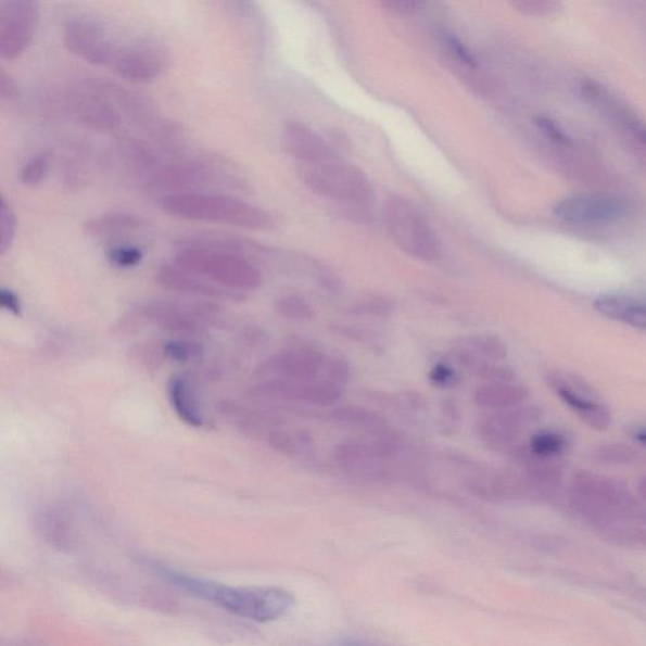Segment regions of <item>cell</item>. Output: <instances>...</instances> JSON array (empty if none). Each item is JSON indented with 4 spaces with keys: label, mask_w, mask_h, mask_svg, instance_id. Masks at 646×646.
<instances>
[{
    "label": "cell",
    "mask_w": 646,
    "mask_h": 646,
    "mask_svg": "<svg viewBox=\"0 0 646 646\" xmlns=\"http://www.w3.org/2000/svg\"><path fill=\"white\" fill-rule=\"evenodd\" d=\"M163 580L178 588L239 618L261 622H271L283 618L294 606L290 591L279 587H232L224 583L194 578L162 563H148Z\"/></svg>",
    "instance_id": "cell-1"
},
{
    "label": "cell",
    "mask_w": 646,
    "mask_h": 646,
    "mask_svg": "<svg viewBox=\"0 0 646 646\" xmlns=\"http://www.w3.org/2000/svg\"><path fill=\"white\" fill-rule=\"evenodd\" d=\"M148 191L159 194L213 192L238 189L241 178L236 167L217 154L162 151L160 159L142 177Z\"/></svg>",
    "instance_id": "cell-2"
},
{
    "label": "cell",
    "mask_w": 646,
    "mask_h": 646,
    "mask_svg": "<svg viewBox=\"0 0 646 646\" xmlns=\"http://www.w3.org/2000/svg\"><path fill=\"white\" fill-rule=\"evenodd\" d=\"M570 501L575 512L610 535L641 514L639 502L624 482L593 471L573 474Z\"/></svg>",
    "instance_id": "cell-3"
},
{
    "label": "cell",
    "mask_w": 646,
    "mask_h": 646,
    "mask_svg": "<svg viewBox=\"0 0 646 646\" xmlns=\"http://www.w3.org/2000/svg\"><path fill=\"white\" fill-rule=\"evenodd\" d=\"M159 205L163 212L182 220L229 225L255 231H270L277 227L275 216L266 208L225 193L167 194L159 198Z\"/></svg>",
    "instance_id": "cell-4"
},
{
    "label": "cell",
    "mask_w": 646,
    "mask_h": 646,
    "mask_svg": "<svg viewBox=\"0 0 646 646\" xmlns=\"http://www.w3.org/2000/svg\"><path fill=\"white\" fill-rule=\"evenodd\" d=\"M143 34L83 15L66 23L62 37L66 49L76 58L106 67L118 76L134 56Z\"/></svg>",
    "instance_id": "cell-5"
},
{
    "label": "cell",
    "mask_w": 646,
    "mask_h": 646,
    "mask_svg": "<svg viewBox=\"0 0 646 646\" xmlns=\"http://www.w3.org/2000/svg\"><path fill=\"white\" fill-rule=\"evenodd\" d=\"M174 263L232 292L256 290L262 274L246 256L204 246L178 244Z\"/></svg>",
    "instance_id": "cell-6"
},
{
    "label": "cell",
    "mask_w": 646,
    "mask_h": 646,
    "mask_svg": "<svg viewBox=\"0 0 646 646\" xmlns=\"http://www.w3.org/2000/svg\"><path fill=\"white\" fill-rule=\"evenodd\" d=\"M299 176L307 189L340 204L362 208L373 201L369 177L338 159L300 165Z\"/></svg>",
    "instance_id": "cell-7"
},
{
    "label": "cell",
    "mask_w": 646,
    "mask_h": 646,
    "mask_svg": "<svg viewBox=\"0 0 646 646\" xmlns=\"http://www.w3.org/2000/svg\"><path fill=\"white\" fill-rule=\"evenodd\" d=\"M383 215L389 233L404 253L425 262L439 259L441 244L438 236L407 199L400 194L388 197Z\"/></svg>",
    "instance_id": "cell-8"
},
{
    "label": "cell",
    "mask_w": 646,
    "mask_h": 646,
    "mask_svg": "<svg viewBox=\"0 0 646 646\" xmlns=\"http://www.w3.org/2000/svg\"><path fill=\"white\" fill-rule=\"evenodd\" d=\"M546 383L559 401L591 430H609L612 425L611 410L587 380L570 371L550 370L546 373Z\"/></svg>",
    "instance_id": "cell-9"
},
{
    "label": "cell",
    "mask_w": 646,
    "mask_h": 646,
    "mask_svg": "<svg viewBox=\"0 0 646 646\" xmlns=\"http://www.w3.org/2000/svg\"><path fill=\"white\" fill-rule=\"evenodd\" d=\"M61 105L73 119L98 131H115L122 126V116L103 92L90 80L79 87L66 89L61 93Z\"/></svg>",
    "instance_id": "cell-10"
},
{
    "label": "cell",
    "mask_w": 646,
    "mask_h": 646,
    "mask_svg": "<svg viewBox=\"0 0 646 646\" xmlns=\"http://www.w3.org/2000/svg\"><path fill=\"white\" fill-rule=\"evenodd\" d=\"M541 418L542 410L534 406L504 409L480 419L474 426V433L489 447L510 454L519 446L521 435L539 423Z\"/></svg>",
    "instance_id": "cell-11"
},
{
    "label": "cell",
    "mask_w": 646,
    "mask_h": 646,
    "mask_svg": "<svg viewBox=\"0 0 646 646\" xmlns=\"http://www.w3.org/2000/svg\"><path fill=\"white\" fill-rule=\"evenodd\" d=\"M38 25V7L28 0L0 4V58L18 59L34 40Z\"/></svg>",
    "instance_id": "cell-12"
},
{
    "label": "cell",
    "mask_w": 646,
    "mask_h": 646,
    "mask_svg": "<svg viewBox=\"0 0 646 646\" xmlns=\"http://www.w3.org/2000/svg\"><path fill=\"white\" fill-rule=\"evenodd\" d=\"M554 212L565 223L605 224L625 217L629 204L625 199L615 194L581 193L560 200Z\"/></svg>",
    "instance_id": "cell-13"
},
{
    "label": "cell",
    "mask_w": 646,
    "mask_h": 646,
    "mask_svg": "<svg viewBox=\"0 0 646 646\" xmlns=\"http://www.w3.org/2000/svg\"><path fill=\"white\" fill-rule=\"evenodd\" d=\"M324 356L309 345H300L278 353L262 365L263 377L295 381H313L320 372Z\"/></svg>",
    "instance_id": "cell-14"
},
{
    "label": "cell",
    "mask_w": 646,
    "mask_h": 646,
    "mask_svg": "<svg viewBox=\"0 0 646 646\" xmlns=\"http://www.w3.org/2000/svg\"><path fill=\"white\" fill-rule=\"evenodd\" d=\"M210 307L185 305L170 301H154L148 303L143 314L154 325L163 330L176 333L194 334L204 330Z\"/></svg>",
    "instance_id": "cell-15"
},
{
    "label": "cell",
    "mask_w": 646,
    "mask_h": 646,
    "mask_svg": "<svg viewBox=\"0 0 646 646\" xmlns=\"http://www.w3.org/2000/svg\"><path fill=\"white\" fill-rule=\"evenodd\" d=\"M334 463L349 477L364 481H381L388 478L387 458L373 446L347 442L333 449Z\"/></svg>",
    "instance_id": "cell-16"
},
{
    "label": "cell",
    "mask_w": 646,
    "mask_h": 646,
    "mask_svg": "<svg viewBox=\"0 0 646 646\" xmlns=\"http://www.w3.org/2000/svg\"><path fill=\"white\" fill-rule=\"evenodd\" d=\"M157 282L169 291L200 295V297L236 300L243 295L208 282L205 278L178 267L174 262L162 264L157 271Z\"/></svg>",
    "instance_id": "cell-17"
},
{
    "label": "cell",
    "mask_w": 646,
    "mask_h": 646,
    "mask_svg": "<svg viewBox=\"0 0 646 646\" xmlns=\"http://www.w3.org/2000/svg\"><path fill=\"white\" fill-rule=\"evenodd\" d=\"M283 147L301 165L337 159L329 144L305 124L287 123L283 128Z\"/></svg>",
    "instance_id": "cell-18"
},
{
    "label": "cell",
    "mask_w": 646,
    "mask_h": 646,
    "mask_svg": "<svg viewBox=\"0 0 646 646\" xmlns=\"http://www.w3.org/2000/svg\"><path fill=\"white\" fill-rule=\"evenodd\" d=\"M594 307L612 321L646 331V294H604L596 299Z\"/></svg>",
    "instance_id": "cell-19"
},
{
    "label": "cell",
    "mask_w": 646,
    "mask_h": 646,
    "mask_svg": "<svg viewBox=\"0 0 646 646\" xmlns=\"http://www.w3.org/2000/svg\"><path fill=\"white\" fill-rule=\"evenodd\" d=\"M583 97L590 100V103L609 111L615 119H618L630 135L646 147V124L635 113L630 112L625 105L619 103L609 91L596 83H585L582 87Z\"/></svg>",
    "instance_id": "cell-20"
},
{
    "label": "cell",
    "mask_w": 646,
    "mask_h": 646,
    "mask_svg": "<svg viewBox=\"0 0 646 646\" xmlns=\"http://www.w3.org/2000/svg\"><path fill=\"white\" fill-rule=\"evenodd\" d=\"M147 227L142 217L128 212H112L92 217L84 231L93 239H121L135 236Z\"/></svg>",
    "instance_id": "cell-21"
},
{
    "label": "cell",
    "mask_w": 646,
    "mask_h": 646,
    "mask_svg": "<svg viewBox=\"0 0 646 646\" xmlns=\"http://www.w3.org/2000/svg\"><path fill=\"white\" fill-rule=\"evenodd\" d=\"M170 407L182 422L193 428L205 427L206 418L191 381L182 376L170 378L167 387Z\"/></svg>",
    "instance_id": "cell-22"
},
{
    "label": "cell",
    "mask_w": 646,
    "mask_h": 646,
    "mask_svg": "<svg viewBox=\"0 0 646 646\" xmlns=\"http://www.w3.org/2000/svg\"><path fill=\"white\" fill-rule=\"evenodd\" d=\"M34 524L38 535L50 547L65 550L72 544V528L65 514L52 505H42L35 511Z\"/></svg>",
    "instance_id": "cell-23"
},
{
    "label": "cell",
    "mask_w": 646,
    "mask_h": 646,
    "mask_svg": "<svg viewBox=\"0 0 646 646\" xmlns=\"http://www.w3.org/2000/svg\"><path fill=\"white\" fill-rule=\"evenodd\" d=\"M528 395V389L516 381H496L480 387L473 394V402L480 408L504 410L520 407Z\"/></svg>",
    "instance_id": "cell-24"
},
{
    "label": "cell",
    "mask_w": 646,
    "mask_h": 646,
    "mask_svg": "<svg viewBox=\"0 0 646 646\" xmlns=\"http://www.w3.org/2000/svg\"><path fill=\"white\" fill-rule=\"evenodd\" d=\"M454 359L472 377L484 380L486 383H496V381L514 383L517 380V373L511 368L460 347H455Z\"/></svg>",
    "instance_id": "cell-25"
},
{
    "label": "cell",
    "mask_w": 646,
    "mask_h": 646,
    "mask_svg": "<svg viewBox=\"0 0 646 646\" xmlns=\"http://www.w3.org/2000/svg\"><path fill=\"white\" fill-rule=\"evenodd\" d=\"M527 447L535 458L559 460L570 448V439L557 430H541L532 435Z\"/></svg>",
    "instance_id": "cell-26"
},
{
    "label": "cell",
    "mask_w": 646,
    "mask_h": 646,
    "mask_svg": "<svg viewBox=\"0 0 646 646\" xmlns=\"http://www.w3.org/2000/svg\"><path fill=\"white\" fill-rule=\"evenodd\" d=\"M591 458L603 466H634L643 463L644 455L624 443H605L591 451Z\"/></svg>",
    "instance_id": "cell-27"
},
{
    "label": "cell",
    "mask_w": 646,
    "mask_h": 646,
    "mask_svg": "<svg viewBox=\"0 0 646 646\" xmlns=\"http://www.w3.org/2000/svg\"><path fill=\"white\" fill-rule=\"evenodd\" d=\"M456 344V347L467 350V352L493 362L507 359L509 354L508 345L495 334H472V337L458 339Z\"/></svg>",
    "instance_id": "cell-28"
},
{
    "label": "cell",
    "mask_w": 646,
    "mask_h": 646,
    "mask_svg": "<svg viewBox=\"0 0 646 646\" xmlns=\"http://www.w3.org/2000/svg\"><path fill=\"white\" fill-rule=\"evenodd\" d=\"M329 416L337 422L360 427H377L384 422L376 411L357 406L334 408Z\"/></svg>",
    "instance_id": "cell-29"
},
{
    "label": "cell",
    "mask_w": 646,
    "mask_h": 646,
    "mask_svg": "<svg viewBox=\"0 0 646 646\" xmlns=\"http://www.w3.org/2000/svg\"><path fill=\"white\" fill-rule=\"evenodd\" d=\"M52 163V154L49 151L38 152L30 157L20 173V182L23 186L36 187L45 181Z\"/></svg>",
    "instance_id": "cell-30"
},
{
    "label": "cell",
    "mask_w": 646,
    "mask_h": 646,
    "mask_svg": "<svg viewBox=\"0 0 646 646\" xmlns=\"http://www.w3.org/2000/svg\"><path fill=\"white\" fill-rule=\"evenodd\" d=\"M277 314L293 321H308L315 317V309L300 295H284L276 302Z\"/></svg>",
    "instance_id": "cell-31"
},
{
    "label": "cell",
    "mask_w": 646,
    "mask_h": 646,
    "mask_svg": "<svg viewBox=\"0 0 646 646\" xmlns=\"http://www.w3.org/2000/svg\"><path fill=\"white\" fill-rule=\"evenodd\" d=\"M341 387L331 380L309 381V406L329 408L341 400Z\"/></svg>",
    "instance_id": "cell-32"
},
{
    "label": "cell",
    "mask_w": 646,
    "mask_h": 646,
    "mask_svg": "<svg viewBox=\"0 0 646 646\" xmlns=\"http://www.w3.org/2000/svg\"><path fill=\"white\" fill-rule=\"evenodd\" d=\"M18 220L14 208L5 197L0 202V253L10 251L15 236H17Z\"/></svg>",
    "instance_id": "cell-33"
},
{
    "label": "cell",
    "mask_w": 646,
    "mask_h": 646,
    "mask_svg": "<svg viewBox=\"0 0 646 646\" xmlns=\"http://www.w3.org/2000/svg\"><path fill=\"white\" fill-rule=\"evenodd\" d=\"M395 308V303L392 300L385 297H368L350 306L347 314L360 317H391L394 314Z\"/></svg>",
    "instance_id": "cell-34"
},
{
    "label": "cell",
    "mask_w": 646,
    "mask_h": 646,
    "mask_svg": "<svg viewBox=\"0 0 646 646\" xmlns=\"http://www.w3.org/2000/svg\"><path fill=\"white\" fill-rule=\"evenodd\" d=\"M106 258L115 268L130 269L143 261V252L135 245L119 244L107 249Z\"/></svg>",
    "instance_id": "cell-35"
},
{
    "label": "cell",
    "mask_w": 646,
    "mask_h": 646,
    "mask_svg": "<svg viewBox=\"0 0 646 646\" xmlns=\"http://www.w3.org/2000/svg\"><path fill=\"white\" fill-rule=\"evenodd\" d=\"M163 353H165V356L168 357L169 360L187 363L198 359L202 354V347L197 344V342L185 340L169 341L165 347H163Z\"/></svg>",
    "instance_id": "cell-36"
},
{
    "label": "cell",
    "mask_w": 646,
    "mask_h": 646,
    "mask_svg": "<svg viewBox=\"0 0 646 646\" xmlns=\"http://www.w3.org/2000/svg\"><path fill=\"white\" fill-rule=\"evenodd\" d=\"M267 442L271 448L287 456L297 455L300 447H302L299 434H292L283 430H269Z\"/></svg>",
    "instance_id": "cell-37"
},
{
    "label": "cell",
    "mask_w": 646,
    "mask_h": 646,
    "mask_svg": "<svg viewBox=\"0 0 646 646\" xmlns=\"http://www.w3.org/2000/svg\"><path fill=\"white\" fill-rule=\"evenodd\" d=\"M331 330L334 333L340 334V337H345L350 340L359 342H368V344H372V342L377 340L376 333L370 330H365L359 326L338 325L332 326Z\"/></svg>",
    "instance_id": "cell-38"
},
{
    "label": "cell",
    "mask_w": 646,
    "mask_h": 646,
    "mask_svg": "<svg viewBox=\"0 0 646 646\" xmlns=\"http://www.w3.org/2000/svg\"><path fill=\"white\" fill-rule=\"evenodd\" d=\"M430 380L438 387L451 388L457 384L458 377L456 371L448 367L447 364L440 363L432 368Z\"/></svg>",
    "instance_id": "cell-39"
},
{
    "label": "cell",
    "mask_w": 646,
    "mask_h": 646,
    "mask_svg": "<svg viewBox=\"0 0 646 646\" xmlns=\"http://www.w3.org/2000/svg\"><path fill=\"white\" fill-rule=\"evenodd\" d=\"M536 126L546 135L552 142L558 144H568L571 142V139L568 138L566 131L558 126L555 121L546 118V116H540L536 119Z\"/></svg>",
    "instance_id": "cell-40"
},
{
    "label": "cell",
    "mask_w": 646,
    "mask_h": 646,
    "mask_svg": "<svg viewBox=\"0 0 646 646\" xmlns=\"http://www.w3.org/2000/svg\"><path fill=\"white\" fill-rule=\"evenodd\" d=\"M327 372H329L330 380L340 387L345 385L352 377V369L344 357H333Z\"/></svg>",
    "instance_id": "cell-41"
},
{
    "label": "cell",
    "mask_w": 646,
    "mask_h": 646,
    "mask_svg": "<svg viewBox=\"0 0 646 646\" xmlns=\"http://www.w3.org/2000/svg\"><path fill=\"white\" fill-rule=\"evenodd\" d=\"M381 7H384L388 12L407 15L418 12L423 3L417 2V0H385V2L381 3Z\"/></svg>",
    "instance_id": "cell-42"
},
{
    "label": "cell",
    "mask_w": 646,
    "mask_h": 646,
    "mask_svg": "<svg viewBox=\"0 0 646 646\" xmlns=\"http://www.w3.org/2000/svg\"><path fill=\"white\" fill-rule=\"evenodd\" d=\"M447 43L449 49L453 50L455 56L458 60H461L464 64L469 65L471 67H477L478 62L477 59L473 58V54L467 49V47L460 41L457 40L455 37H448Z\"/></svg>",
    "instance_id": "cell-43"
},
{
    "label": "cell",
    "mask_w": 646,
    "mask_h": 646,
    "mask_svg": "<svg viewBox=\"0 0 646 646\" xmlns=\"http://www.w3.org/2000/svg\"><path fill=\"white\" fill-rule=\"evenodd\" d=\"M0 305L11 315L20 316L22 313V303L18 295L12 290H8V288H2V291H0Z\"/></svg>",
    "instance_id": "cell-44"
},
{
    "label": "cell",
    "mask_w": 646,
    "mask_h": 646,
    "mask_svg": "<svg viewBox=\"0 0 646 646\" xmlns=\"http://www.w3.org/2000/svg\"><path fill=\"white\" fill-rule=\"evenodd\" d=\"M0 96L2 99L12 100L18 96V85L13 79L12 75L8 74L5 69L0 68Z\"/></svg>",
    "instance_id": "cell-45"
},
{
    "label": "cell",
    "mask_w": 646,
    "mask_h": 646,
    "mask_svg": "<svg viewBox=\"0 0 646 646\" xmlns=\"http://www.w3.org/2000/svg\"><path fill=\"white\" fill-rule=\"evenodd\" d=\"M442 409H443V414H445V416L447 418L457 420L458 418H460V409H458L456 402L447 400L445 402L442 403Z\"/></svg>",
    "instance_id": "cell-46"
},
{
    "label": "cell",
    "mask_w": 646,
    "mask_h": 646,
    "mask_svg": "<svg viewBox=\"0 0 646 646\" xmlns=\"http://www.w3.org/2000/svg\"><path fill=\"white\" fill-rule=\"evenodd\" d=\"M632 439L639 443L641 446L646 448V426H636L630 430Z\"/></svg>",
    "instance_id": "cell-47"
},
{
    "label": "cell",
    "mask_w": 646,
    "mask_h": 646,
    "mask_svg": "<svg viewBox=\"0 0 646 646\" xmlns=\"http://www.w3.org/2000/svg\"><path fill=\"white\" fill-rule=\"evenodd\" d=\"M637 494H639L643 501H646V474L641 480L639 485H637Z\"/></svg>",
    "instance_id": "cell-48"
},
{
    "label": "cell",
    "mask_w": 646,
    "mask_h": 646,
    "mask_svg": "<svg viewBox=\"0 0 646 646\" xmlns=\"http://www.w3.org/2000/svg\"><path fill=\"white\" fill-rule=\"evenodd\" d=\"M644 519H645V521H646V512L644 514Z\"/></svg>",
    "instance_id": "cell-49"
}]
</instances>
